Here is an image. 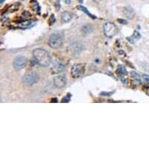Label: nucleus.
<instances>
[{"instance_id":"nucleus-19","label":"nucleus","mask_w":149,"mask_h":149,"mask_svg":"<svg viewBox=\"0 0 149 149\" xmlns=\"http://www.w3.org/2000/svg\"><path fill=\"white\" fill-rule=\"evenodd\" d=\"M143 80L149 84V76L148 75H143Z\"/></svg>"},{"instance_id":"nucleus-18","label":"nucleus","mask_w":149,"mask_h":149,"mask_svg":"<svg viewBox=\"0 0 149 149\" xmlns=\"http://www.w3.org/2000/svg\"><path fill=\"white\" fill-rule=\"evenodd\" d=\"M112 93H114V91H112V92H101L100 95L101 96H110V95H112Z\"/></svg>"},{"instance_id":"nucleus-15","label":"nucleus","mask_w":149,"mask_h":149,"mask_svg":"<svg viewBox=\"0 0 149 149\" xmlns=\"http://www.w3.org/2000/svg\"><path fill=\"white\" fill-rule=\"evenodd\" d=\"M55 22H56V16H55L54 14H52V15L50 16L49 20V26H52V25L55 24Z\"/></svg>"},{"instance_id":"nucleus-27","label":"nucleus","mask_w":149,"mask_h":149,"mask_svg":"<svg viewBox=\"0 0 149 149\" xmlns=\"http://www.w3.org/2000/svg\"><path fill=\"white\" fill-rule=\"evenodd\" d=\"M4 2H5V0H1V1H0V3H1V5H2Z\"/></svg>"},{"instance_id":"nucleus-17","label":"nucleus","mask_w":149,"mask_h":149,"mask_svg":"<svg viewBox=\"0 0 149 149\" xmlns=\"http://www.w3.org/2000/svg\"><path fill=\"white\" fill-rule=\"evenodd\" d=\"M130 75H131L132 77H134L135 79H139L140 78V75L137 73H136L135 71H131L130 72Z\"/></svg>"},{"instance_id":"nucleus-9","label":"nucleus","mask_w":149,"mask_h":149,"mask_svg":"<svg viewBox=\"0 0 149 149\" xmlns=\"http://www.w3.org/2000/svg\"><path fill=\"white\" fill-rule=\"evenodd\" d=\"M64 69H65V66L63 65L62 63L57 62V63H56V64L53 65L51 70H52V74H59V73H61V72H62L63 70H64Z\"/></svg>"},{"instance_id":"nucleus-13","label":"nucleus","mask_w":149,"mask_h":149,"mask_svg":"<svg viewBox=\"0 0 149 149\" xmlns=\"http://www.w3.org/2000/svg\"><path fill=\"white\" fill-rule=\"evenodd\" d=\"M77 9L80 10H81V11H83V12H84L85 13H86L88 16H90L91 18H93V19H95V18H96L95 16L92 15L91 12L87 10V9L86 7H84V6H77Z\"/></svg>"},{"instance_id":"nucleus-22","label":"nucleus","mask_w":149,"mask_h":149,"mask_svg":"<svg viewBox=\"0 0 149 149\" xmlns=\"http://www.w3.org/2000/svg\"><path fill=\"white\" fill-rule=\"evenodd\" d=\"M64 1V2L66 4H67V5H70V4H71V0H63Z\"/></svg>"},{"instance_id":"nucleus-10","label":"nucleus","mask_w":149,"mask_h":149,"mask_svg":"<svg viewBox=\"0 0 149 149\" xmlns=\"http://www.w3.org/2000/svg\"><path fill=\"white\" fill-rule=\"evenodd\" d=\"M61 19L63 23H69L73 19V14L70 12L64 11L61 15Z\"/></svg>"},{"instance_id":"nucleus-6","label":"nucleus","mask_w":149,"mask_h":149,"mask_svg":"<svg viewBox=\"0 0 149 149\" xmlns=\"http://www.w3.org/2000/svg\"><path fill=\"white\" fill-rule=\"evenodd\" d=\"M27 59L25 56H18L15 58L13 61V67L16 70H20L24 69V68L27 66Z\"/></svg>"},{"instance_id":"nucleus-24","label":"nucleus","mask_w":149,"mask_h":149,"mask_svg":"<svg viewBox=\"0 0 149 149\" xmlns=\"http://www.w3.org/2000/svg\"><path fill=\"white\" fill-rule=\"evenodd\" d=\"M56 5L57 6V10H59V7H60V5H59V1L56 2Z\"/></svg>"},{"instance_id":"nucleus-2","label":"nucleus","mask_w":149,"mask_h":149,"mask_svg":"<svg viewBox=\"0 0 149 149\" xmlns=\"http://www.w3.org/2000/svg\"><path fill=\"white\" fill-rule=\"evenodd\" d=\"M63 35L61 33H53L50 35L49 39V46L53 49H58L61 48L63 44Z\"/></svg>"},{"instance_id":"nucleus-23","label":"nucleus","mask_w":149,"mask_h":149,"mask_svg":"<svg viewBox=\"0 0 149 149\" xmlns=\"http://www.w3.org/2000/svg\"><path fill=\"white\" fill-rule=\"evenodd\" d=\"M122 81H123V84H127V81H128V80H127V79H124V80L122 79Z\"/></svg>"},{"instance_id":"nucleus-28","label":"nucleus","mask_w":149,"mask_h":149,"mask_svg":"<svg viewBox=\"0 0 149 149\" xmlns=\"http://www.w3.org/2000/svg\"><path fill=\"white\" fill-rule=\"evenodd\" d=\"M79 2H80V3H82V2H83L84 1H83V0H79Z\"/></svg>"},{"instance_id":"nucleus-16","label":"nucleus","mask_w":149,"mask_h":149,"mask_svg":"<svg viewBox=\"0 0 149 149\" xmlns=\"http://www.w3.org/2000/svg\"><path fill=\"white\" fill-rule=\"evenodd\" d=\"M70 97H71L70 94H68V95H67L66 96H65V97L62 99V102H63V103H67V102H69V101H70Z\"/></svg>"},{"instance_id":"nucleus-1","label":"nucleus","mask_w":149,"mask_h":149,"mask_svg":"<svg viewBox=\"0 0 149 149\" xmlns=\"http://www.w3.org/2000/svg\"><path fill=\"white\" fill-rule=\"evenodd\" d=\"M33 56L36 62L41 66L46 67L51 63V56L46 50L42 49H35L33 51Z\"/></svg>"},{"instance_id":"nucleus-12","label":"nucleus","mask_w":149,"mask_h":149,"mask_svg":"<svg viewBox=\"0 0 149 149\" xmlns=\"http://www.w3.org/2000/svg\"><path fill=\"white\" fill-rule=\"evenodd\" d=\"M116 74H118L119 75H121V76H126V75H127V71L126 70V68L123 65H118Z\"/></svg>"},{"instance_id":"nucleus-11","label":"nucleus","mask_w":149,"mask_h":149,"mask_svg":"<svg viewBox=\"0 0 149 149\" xmlns=\"http://www.w3.org/2000/svg\"><path fill=\"white\" fill-rule=\"evenodd\" d=\"M140 37H141V36H140V33H139L138 31H135L133 35H132L131 37H127V40H128V41L130 42V43L134 44L136 41L140 39Z\"/></svg>"},{"instance_id":"nucleus-21","label":"nucleus","mask_w":149,"mask_h":149,"mask_svg":"<svg viewBox=\"0 0 149 149\" xmlns=\"http://www.w3.org/2000/svg\"><path fill=\"white\" fill-rule=\"evenodd\" d=\"M133 82H134V84H137V85H140V84H141V83H140V80H138V79H135Z\"/></svg>"},{"instance_id":"nucleus-3","label":"nucleus","mask_w":149,"mask_h":149,"mask_svg":"<svg viewBox=\"0 0 149 149\" xmlns=\"http://www.w3.org/2000/svg\"><path fill=\"white\" fill-rule=\"evenodd\" d=\"M40 80V76L37 72L32 71L27 73L23 77V82L24 84L27 85H32L37 84Z\"/></svg>"},{"instance_id":"nucleus-14","label":"nucleus","mask_w":149,"mask_h":149,"mask_svg":"<svg viewBox=\"0 0 149 149\" xmlns=\"http://www.w3.org/2000/svg\"><path fill=\"white\" fill-rule=\"evenodd\" d=\"M91 29H92L91 26L88 24V25H84V26H83L81 30H82V32L84 34V35H87V34L91 32Z\"/></svg>"},{"instance_id":"nucleus-5","label":"nucleus","mask_w":149,"mask_h":149,"mask_svg":"<svg viewBox=\"0 0 149 149\" xmlns=\"http://www.w3.org/2000/svg\"><path fill=\"white\" fill-rule=\"evenodd\" d=\"M85 65L83 63H76L71 68V75L74 78L80 77L84 73Z\"/></svg>"},{"instance_id":"nucleus-7","label":"nucleus","mask_w":149,"mask_h":149,"mask_svg":"<svg viewBox=\"0 0 149 149\" xmlns=\"http://www.w3.org/2000/svg\"><path fill=\"white\" fill-rule=\"evenodd\" d=\"M67 82V79L65 75H60V76H55L53 79V83L55 87L57 88H62L66 86Z\"/></svg>"},{"instance_id":"nucleus-25","label":"nucleus","mask_w":149,"mask_h":149,"mask_svg":"<svg viewBox=\"0 0 149 149\" xmlns=\"http://www.w3.org/2000/svg\"><path fill=\"white\" fill-rule=\"evenodd\" d=\"M52 101V102H54V101H55V102H57V99H56H56H52V101Z\"/></svg>"},{"instance_id":"nucleus-20","label":"nucleus","mask_w":149,"mask_h":149,"mask_svg":"<svg viewBox=\"0 0 149 149\" xmlns=\"http://www.w3.org/2000/svg\"><path fill=\"white\" fill-rule=\"evenodd\" d=\"M118 22L121 24H127V21H126L124 20H122V19H118Z\"/></svg>"},{"instance_id":"nucleus-4","label":"nucleus","mask_w":149,"mask_h":149,"mask_svg":"<svg viewBox=\"0 0 149 149\" xmlns=\"http://www.w3.org/2000/svg\"><path fill=\"white\" fill-rule=\"evenodd\" d=\"M103 31L105 35L109 37L112 38L117 33V27L115 25V24L111 23V22H106L103 25Z\"/></svg>"},{"instance_id":"nucleus-26","label":"nucleus","mask_w":149,"mask_h":149,"mask_svg":"<svg viewBox=\"0 0 149 149\" xmlns=\"http://www.w3.org/2000/svg\"><path fill=\"white\" fill-rule=\"evenodd\" d=\"M94 2H100L101 1H102V0H93Z\"/></svg>"},{"instance_id":"nucleus-8","label":"nucleus","mask_w":149,"mask_h":149,"mask_svg":"<svg viewBox=\"0 0 149 149\" xmlns=\"http://www.w3.org/2000/svg\"><path fill=\"white\" fill-rule=\"evenodd\" d=\"M123 12L126 17L129 20H132L134 17V15H135L134 10L133 8L130 6H125L123 10Z\"/></svg>"}]
</instances>
